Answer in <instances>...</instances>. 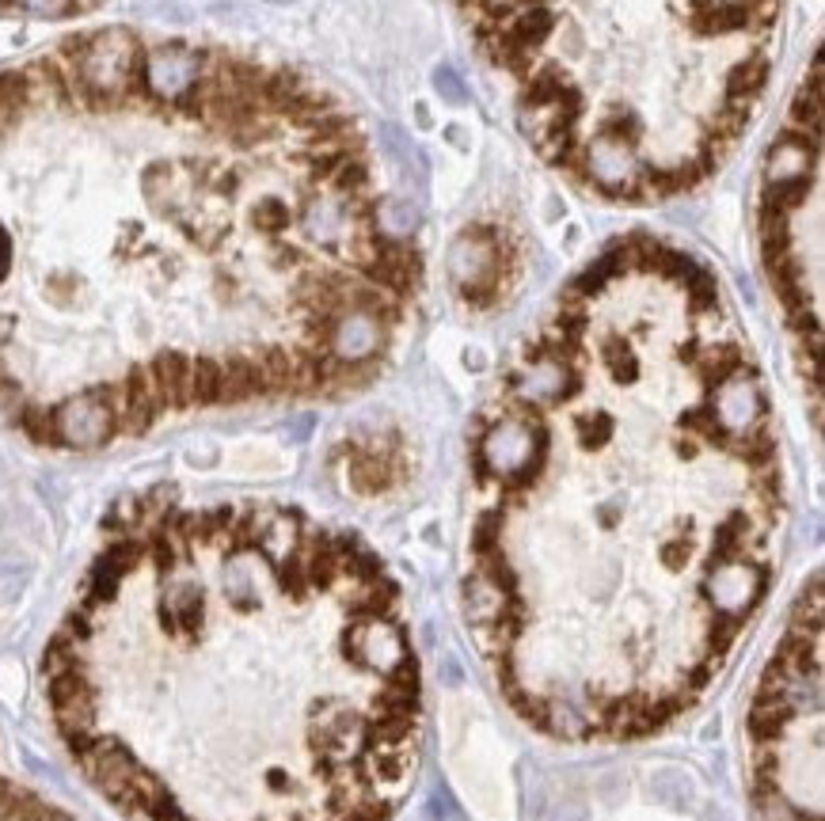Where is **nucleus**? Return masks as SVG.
<instances>
[{"label":"nucleus","mask_w":825,"mask_h":821,"mask_svg":"<svg viewBox=\"0 0 825 821\" xmlns=\"http://www.w3.org/2000/svg\"><path fill=\"white\" fill-rule=\"evenodd\" d=\"M434 80H438V92H442L449 103H464V99H468V92H464V80L457 77V69L442 65V69L434 73Z\"/></svg>","instance_id":"6e6552de"},{"label":"nucleus","mask_w":825,"mask_h":821,"mask_svg":"<svg viewBox=\"0 0 825 821\" xmlns=\"http://www.w3.org/2000/svg\"><path fill=\"white\" fill-rule=\"evenodd\" d=\"M8 267H12V240H8V232L0 229V282L8 278Z\"/></svg>","instance_id":"9d476101"},{"label":"nucleus","mask_w":825,"mask_h":821,"mask_svg":"<svg viewBox=\"0 0 825 821\" xmlns=\"http://www.w3.org/2000/svg\"><path fill=\"white\" fill-rule=\"evenodd\" d=\"M464 616L559 742L654 734L730 666L784 525L765 381L689 255L635 236L559 293L483 407Z\"/></svg>","instance_id":"f257e3e1"},{"label":"nucleus","mask_w":825,"mask_h":821,"mask_svg":"<svg viewBox=\"0 0 825 821\" xmlns=\"http://www.w3.org/2000/svg\"><path fill=\"white\" fill-rule=\"evenodd\" d=\"M453 278L468 301H491L502 289V270H506V240L487 229H468L453 244Z\"/></svg>","instance_id":"20e7f679"},{"label":"nucleus","mask_w":825,"mask_h":821,"mask_svg":"<svg viewBox=\"0 0 825 821\" xmlns=\"http://www.w3.org/2000/svg\"><path fill=\"white\" fill-rule=\"evenodd\" d=\"M206 73V54L187 46H160L141 61V92H149L156 103L179 107L198 88Z\"/></svg>","instance_id":"423d86ee"},{"label":"nucleus","mask_w":825,"mask_h":821,"mask_svg":"<svg viewBox=\"0 0 825 821\" xmlns=\"http://www.w3.org/2000/svg\"><path fill=\"white\" fill-rule=\"evenodd\" d=\"M12 4H20L35 16H46V20H58V16H69L80 8V0H12Z\"/></svg>","instance_id":"0eeeda50"},{"label":"nucleus","mask_w":825,"mask_h":821,"mask_svg":"<svg viewBox=\"0 0 825 821\" xmlns=\"http://www.w3.org/2000/svg\"><path fill=\"white\" fill-rule=\"evenodd\" d=\"M571 172L586 175L597 191L609 194V198H651L654 168H647L635 141L624 137V130H616V126L578 145Z\"/></svg>","instance_id":"7ed1b4c3"},{"label":"nucleus","mask_w":825,"mask_h":821,"mask_svg":"<svg viewBox=\"0 0 825 821\" xmlns=\"http://www.w3.org/2000/svg\"><path fill=\"white\" fill-rule=\"evenodd\" d=\"M483 12H487V20H499V16H506V12H514V8H525V4H537V0H480Z\"/></svg>","instance_id":"1a4fd4ad"},{"label":"nucleus","mask_w":825,"mask_h":821,"mask_svg":"<svg viewBox=\"0 0 825 821\" xmlns=\"http://www.w3.org/2000/svg\"><path fill=\"white\" fill-rule=\"evenodd\" d=\"M50 422H54V445L65 449H99L118 438L111 407L96 388H80L61 403H50Z\"/></svg>","instance_id":"39448f33"},{"label":"nucleus","mask_w":825,"mask_h":821,"mask_svg":"<svg viewBox=\"0 0 825 821\" xmlns=\"http://www.w3.org/2000/svg\"><path fill=\"white\" fill-rule=\"evenodd\" d=\"M80 4H92V0H80Z\"/></svg>","instance_id":"9b49d317"},{"label":"nucleus","mask_w":825,"mask_h":821,"mask_svg":"<svg viewBox=\"0 0 825 821\" xmlns=\"http://www.w3.org/2000/svg\"><path fill=\"white\" fill-rule=\"evenodd\" d=\"M753 802L761 821L818 818L822 772V586L791 609L780 643L753 685L746 715Z\"/></svg>","instance_id":"f03ea898"}]
</instances>
